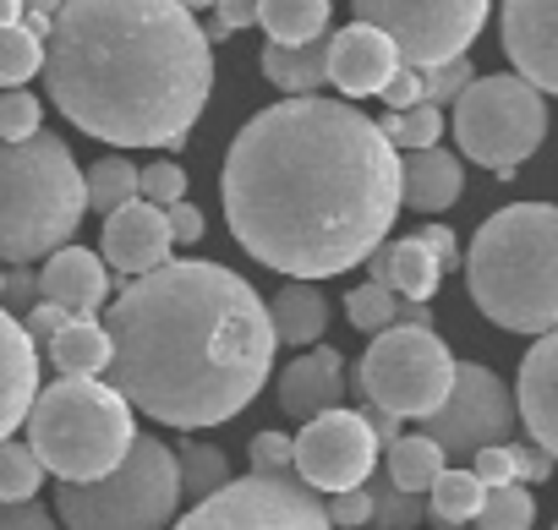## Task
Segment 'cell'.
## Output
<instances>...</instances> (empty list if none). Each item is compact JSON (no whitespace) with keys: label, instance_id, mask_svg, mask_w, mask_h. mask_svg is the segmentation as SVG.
<instances>
[{"label":"cell","instance_id":"6da1fadb","mask_svg":"<svg viewBox=\"0 0 558 530\" xmlns=\"http://www.w3.org/2000/svg\"><path fill=\"white\" fill-rule=\"evenodd\" d=\"M219 186L235 246L296 280L351 274L405 208L400 153L384 126L318 94H286L257 110L235 132Z\"/></svg>","mask_w":558,"mask_h":530},{"label":"cell","instance_id":"7a4b0ae2","mask_svg":"<svg viewBox=\"0 0 558 530\" xmlns=\"http://www.w3.org/2000/svg\"><path fill=\"white\" fill-rule=\"evenodd\" d=\"M110 329V383L132 410L197 432L235 421L274 372V318L268 301L225 262H159L126 280L105 312Z\"/></svg>","mask_w":558,"mask_h":530},{"label":"cell","instance_id":"3957f363","mask_svg":"<svg viewBox=\"0 0 558 530\" xmlns=\"http://www.w3.org/2000/svg\"><path fill=\"white\" fill-rule=\"evenodd\" d=\"M45 88L77 132L170 153L208 110L214 45L181 0H61Z\"/></svg>","mask_w":558,"mask_h":530},{"label":"cell","instance_id":"277c9868","mask_svg":"<svg viewBox=\"0 0 558 530\" xmlns=\"http://www.w3.org/2000/svg\"><path fill=\"white\" fill-rule=\"evenodd\" d=\"M465 291L509 334L558 329V208L509 202L487 213L465 251Z\"/></svg>","mask_w":558,"mask_h":530},{"label":"cell","instance_id":"5b68a950","mask_svg":"<svg viewBox=\"0 0 558 530\" xmlns=\"http://www.w3.org/2000/svg\"><path fill=\"white\" fill-rule=\"evenodd\" d=\"M88 175L56 132L0 143V262H39L77 235Z\"/></svg>","mask_w":558,"mask_h":530},{"label":"cell","instance_id":"8992f818","mask_svg":"<svg viewBox=\"0 0 558 530\" xmlns=\"http://www.w3.org/2000/svg\"><path fill=\"white\" fill-rule=\"evenodd\" d=\"M23 427H28L39 465L56 481H99L137 443L132 399L110 378H61L39 389Z\"/></svg>","mask_w":558,"mask_h":530},{"label":"cell","instance_id":"52a82bcc","mask_svg":"<svg viewBox=\"0 0 558 530\" xmlns=\"http://www.w3.org/2000/svg\"><path fill=\"white\" fill-rule=\"evenodd\" d=\"M181 465L165 437L137 432L132 454L99 481H61L56 519L66 530H170L181 508Z\"/></svg>","mask_w":558,"mask_h":530},{"label":"cell","instance_id":"ba28073f","mask_svg":"<svg viewBox=\"0 0 558 530\" xmlns=\"http://www.w3.org/2000/svg\"><path fill=\"white\" fill-rule=\"evenodd\" d=\"M454 143L471 164L493 170L498 181H509L547 137V94L536 83H525L520 72H498V77H476L460 99H454Z\"/></svg>","mask_w":558,"mask_h":530},{"label":"cell","instance_id":"9c48e42d","mask_svg":"<svg viewBox=\"0 0 558 530\" xmlns=\"http://www.w3.org/2000/svg\"><path fill=\"white\" fill-rule=\"evenodd\" d=\"M454 367L460 361L449 356V345L433 329L395 323V329L373 334V345L356 367V389H362V399L395 410L400 421H427L449 399Z\"/></svg>","mask_w":558,"mask_h":530},{"label":"cell","instance_id":"30bf717a","mask_svg":"<svg viewBox=\"0 0 558 530\" xmlns=\"http://www.w3.org/2000/svg\"><path fill=\"white\" fill-rule=\"evenodd\" d=\"M170 530H335L324 497L296 476H257L246 470L241 481H225L192 514H181Z\"/></svg>","mask_w":558,"mask_h":530},{"label":"cell","instance_id":"8fae6325","mask_svg":"<svg viewBox=\"0 0 558 530\" xmlns=\"http://www.w3.org/2000/svg\"><path fill=\"white\" fill-rule=\"evenodd\" d=\"M493 0H351L356 23H373L395 39L405 66H444L465 56L487 23Z\"/></svg>","mask_w":558,"mask_h":530},{"label":"cell","instance_id":"7c38bea8","mask_svg":"<svg viewBox=\"0 0 558 530\" xmlns=\"http://www.w3.org/2000/svg\"><path fill=\"white\" fill-rule=\"evenodd\" d=\"M514 416H520V405H514L509 383H504L493 367H482V361H460L449 399L422 421V432H427L449 459H471L476 448L509 443V437H514Z\"/></svg>","mask_w":558,"mask_h":530},{"label":"cell","instance_id":"4fadbf2b","mask_svg":"<svg viewBox=\"0 0 558 530\" xmlns=\"http://www.w3.org/2000/svg\"><path fill=\"white\" fill-rule=\"evenodd\" d=\"M378 432L367 427L362 410H324L313 421H302V437H296V476L313 486V492H345V486H362L373 470H378Z\"/></svg>","mask_w":558,"mask_h":530},{"label":"cell","instance_id":"5bb4252c","mask_svg":"<svg viewBox=\"0 0 558 530\" xmlns=\"http://www.w3.org/2000/svg\"><path fill=\"white\" fill-rule=\"evenodd\" d=\"M498 39L525 83L558 94V0H504Z\"/></svg>","mask_w":558,"mask_h":530},{"label":"cell","instance_id":"9a60e30c","mask_svg":"<svg viewBox=\"0 0 558 530\" xmlns=\"http://www.w3.org/2000/svg\"><path fill=\"white\" fill-rule=\"evenodd\" d=\"M99 246H105V262H110L121 280H137V274L159 269V262H170L175 235H170V219H165L159 202L132 197V202H121L116 213H105Z\"/></svg>","mask_w":558,"mask_h":530},{"label":"cell","instance_id":"2e32d148","mask_svg":"<svg viewBox=\"0 0 558 530\" xmlns=\"http://www.w3.org/2000/svg\"><path fill=\"white\" fill-rule=\"evenodd\" d=\"M400 72V50L384 28L373 23H351L335 34V50H329V83L345 94V99H367V94H384V83Z\"/></svg>","mask_w":558,"mask_h":530},{"label":"cell","instance_id":"e0dca14e","mask_svg":"<svg viewBox=\"0 0 558 530\" xmlns=\"http://www.w3.org/2000/svg\"><path fill=\"white\" fill-rule=\"evenodd\" d=\"M110 296V262L99 251H83V246H56L39 269V301H56L66 307L72 318H94Z\"/></svg>","mask_w":558,"mask_h":530},{"label":"cell","instance_id":"ac0fdd59","mask_svg":"<svg viewBox=\"0 0 558 530\" xmlns=\"http://www.w3.org/2000/svg\"><path fill=\"white\" fill-rule=\"evenodd\" d=\"M514 405H520V421H525L531 443H542L558 459V329L536 334V345L525 350Z\"/></svg>","mask_w":558,"mask_h":530},{"label":"cell","instance_id":"d6986e66","mask_svg":"<svg viewBox=\"0 0 558 530\" xmlns=\"http://www.w3.org/2000/svg\"><path fill=\"white\" fill-rule=\"evenodd\" d=\"M34 399H39V345L23 329V318L0 307V437H12L28 421Z\"/></svg>","mask_w":558,"mask_h":530},{"label":"cell","instance_id":"ffe728a7","mask_svg":"<svg viewBox=\"0 0 558 530\" xmlns=\"http://www.w3.org/2000/svg\"><path fill=\"white\" fill-rule=\"evenodd\" d=\"M340 394H345V356L340 350L313 345L307 356H296L286 372H279V410L296 416V421H313V416L335 410Z\"/></svg>","mask_w":558,"mask_h":530},{"label":"cell","instance_id":"44dd1931","mask_svg":"<svg viewBox=\"0 0 558 530\" xmlns=\"http://www.w3.org/2000/svg\"><path fill=\"white\" fill-rule=\"evenodd\" d=\"M367 269L378 285H389L395 296L405 301H433L438 285H444V262L427 251L422 235H400V241H384L373 257H367Z\"/></svg>","mask_w":558,"mask_h":530},{"label":"cell","instance_id":"7402d4cb","mask_svg":"<svg viewBox=\"0 0 558 530\" xmlns=\"http://www.w3.org/2000/svg\"><path fill=\"white\" fill-rule=\"evenodd\" d=\"M460 186H465V170L454 153L444 148H411L400 159V202L416 208V213H444L460 202Z\"/></svg>","mask_w":558,"mask_h":530},{"label":"cell","instance_id":"603a6c76","mask_svg":"<svg viewBox=\"0 0 558 530\" xmlns=\"http://www.w3.org/2000/svg\"><path fill=\"white\" fill-rule=\"evenodd\" d=\"M329 50H335V34H318L307 45H263V77L279 88V94H318L329 83Z\"/></svg>","mask_w":558,"mask_h":530},{"label":"cell","instance_id":"cb8c5ba5","mask_svg":"<svg viewBox=\"0 0 558 530\" xmlns=\"http://www.w3.org/2000/svg\"><path fill=\"white\" fill-rule=\"evenodd\" d=\"M268 318H274L279 345L307 350V345H318V340H324V329H329V301H324L318 280H291L286 291H279V296L268 301Z\"/></svg>","mask_w":558,"mask_h":530},{"label":"cell","instance_id":"d4e9b609","mask_svg":"<svg viewBox=\"0 0 558 530\" xmlns=\"http://www.w3.org/2000/svg\"><path fill=\"white\" fill-rule=\"evenodd\" d=\"M45 350H50V361H56L61 378H105L110 372V356H116L110 329L94 323V318H72Z\"/></svg>","mask_w":558,"mask_h":530},{"label":"cell","instance_id":"484cf974","mask_svg":"<svg viewBox=\"0 0 558 530\" xmlns=\"http://www.w3.org/2000/svg\"><path fill=\"white\" fill-rule=\"evenodd\" d=\"M257 23L274 45H307L329 34V0H257Z\"/></svg>","mask_w":558,"mask_h":530},{"label":"cell","instance_id":"4316f807","mask_svg":"<svg viewBox=\"0 0 558 530\" xmlns=\"http://www.w3.org/2000/svg\"><path fill=\"white\" fill-rule=\"evenodd\" d=\"M482 497H487V486H482V476L465 465V470H454V465H444V476L427 486V514L444 525V530H460V525H471L476 514H482Z\"/></svg>","mask_w":558,"mask_h":530},{"label":"cell","instance_id":"83f0119b","mask_svg":"<svg viewBox=\"0 0 558 530\" xmlns=\"http://www.w3.org/2000/svg\"><path fill=\"white\" fill-rule=\"evenodd\" d=\"M444 465H449V454H444L427 432H400V437L389 443V476H395V486H405V492H427V486L444 476Z\"/></svg>","mask_w":558,"mask_h":530},{"label":"cell","instance_id":"f1b7e54d","mask_svg":"<svg viewBox=\"0 0 558 530\" xmlns=\"http://www.w3.org/2000/svg\"><path fill=\"white\" fill-rule=\"evenodd\" d=\"M175 465H181V492H186L192 503H203L208 492H219V486L230 481L225 448H214V443H203V437H186V443L175 448Z\"/></svg>","mask_w":558,"mask_h":530},{"label":"cell","instance_id":"f546056e","mask_svg":"<svg viewBox=\"0 0 558 530\" xmlns=\"http://www.w3.org/2000/svg\"><path fill=\"white\" fill-rule=\"evenodd\" d=\"M83 175H88V208H99V213H116L121 202H132L137 197V181H143V170L126 153H105Z\"/></svg>","mask_w":558,"mask_h":530},{"label":"cell","instance_id":"4dcf8cb0","mask_svg":"<svg viewBox=\"0 0 558 530\" xmlns=\"http://www.w3.org/2000/svg\"><path fill=\"white\" fill-rule=\"evenodd\" d=\"M367 492H373V525L378 530H416L427 519V492H405L395 486V476H367Z\"/></svg>","mask_w":558,"mask_h":530},{"label":"cell","instance_id":"1f68e13d","mask_svg":"<svg viewBox=\"0 0 558 530\" xmlns=\"http://www.w3.org/2000/svg\"><path fill=\"white\" fill-rule=\"evenodd\" d=\"M45 486V465L34 454V443L0 437V503H28Z\"/></svg>","mask_w":558,"mask_h":530},{"label":"cell","instance_id":"d6a6232c","mask_svg":"<svg viewBox=\"0 0 558 530\" xmlns=\"http://www.w3.org/2000/svg\"><path fill=\"white\" fill-rule=\"evenodd\" d=\"M531 525H536V497L525 492V481L487 486L482 514H476V530H531Z\"/></svg>","mask_w":558,"mask_h":530},{"label":"cell","instance_id":"836d02e7","mask_svg":"<svg viewBox=\"0 0 558 530\" xmlns=\"http://www.w3.org/2000/svg\"><path fill=\"white\" fill-rule=\"evenodd\" d=\"M34 72H45V39L23 23L0 28V88H23Z\"/></svg>","mask_w":558,"mask_h":530},{"label":"cell","instance_id":"e575fe53","mask_svg":"<svg viewBox=\"0 0 558 530\" xmlns=\"http://www.w3.org/2000/svg\"><path fill=\"white\" fill-rule=\"evenodd\" d=\"M378 126H384V137H389L395 148H405V153H411V148H433V143L444 137V115H438V104H427V99L411 104V110H389Z\"/></svg>","mask_w":558,"mask_h":530},{"label":"cell","instance_id":"d590c367","mask_svg":"<svg viewBox=\"0 0 558 530\" xmlns=\"http://www.w3.org/2000/svg\"><path fill=\"white\" fill-rule=\"evenodd\" d=\"M345 318H351L362 334H384V329L400 323V296H395L389 285L367 280V285H356V291L345 296Z\"/></svg>","mask_w":558,"mask_h":530},{"label":"cell","instance_id":"8d00e7d4","mask_svg":"<svg viewBox=\"0 0 558 530\" xmlns=\"http://www.w3.org/2000/svg\"><path fill=\"white\" fill-rule=\"evenodd\" d=\"M34 132H45V104L28 88H7V99H0V143H23Z\"/></svg>","mask_w":558,"mask_h":530},{"label":"cell","instance_id":"74e56055","mask_svg":"<svg viewBox=\"0 0 558 530\" xmlns=\"http://www.w3.org/2000/svg\"><path fill=\"white\" fill-rule=\"evenodd\" d=\"M416 72H422V94H427V104H454V99L476 83V72H471L465 56H454V61H444V66H416Z\"/></svg>","mask_w":558,"mask_h":530},{"label":"cell","instance_id":"f35d334b","mask_svg":"<svg viewBox=\"0 0 558 530\" xmlns=\"http://www.w3.org/2000/svg\"><path fill=\"white\" fill-rule=\"evenodd\" d=\"M246 465H252L257 476H286V470H296V437H286V432H257V437L246 443Z\"/></svg>","mask_w":558,"mask_h":530},{"label":"cell","instance_id":"ab89813d","mask_svg":"<svg viewBox=\"0 0 558 530\" xmlns=\"http://www.w3.org/2000/svg\"><path fill=\"white\" fill-rule=\"evenodd\" d=\"M137 197H143V202H159V208L181 202V197H186V170H181L175 159H154V164H143Z\"/></svg>","mask_w":558,"mask_h":530},{"label":"cell","instance_id":"60d3db41","mask_svg":"<svg viewBox=\"0 0 558 530\" xmlns=\"http://www.w3.org/2000/svg\"><path fill=\"white\" fill-rule=\"evenodd\" d=\"M329 519L340 525V530H362V525H373V492H367V481L362 486H345V492H329Z\"/></svg>","mask_w":558,"mask_h":530},{"label":"cell","instance_id":"b9f144b4","mask_svg":"<svg viewBox=\"0 0 558 530\" xmlns=\"http://www.w3.org/2000/svg\"><path fill=\"white\" fill-rule=\"evenodd\" d=\"M514 443V437H509ZM509 443H493V448H476L471 454V470L482 476V486H504V481H520L514 476V448Z\"/></svg>","mask_w":558,"mask_h":530},{"label":"cell","instance_id":"7bdbcfd3","mask_svg":"<svg viewBox=\"0 0 558 530\" xmlns=\"http://www.w3.org/2000/svg\"><path fill=\"white\" fill-rule=\"evenodd\" d=\"M0 530H61V519L39 497H28V503H0Z\"/></svg>","mask_w":558,"mask_h":530},{"label":"cell","instance_id":"ee69618b","mask_svg":"<svg viewBox=\"0 0 558 530\" xmlns=\"http://www.w3.org/2000/svg\"><path fill=\"white\" fill-rule=\"evenodd\" d=\"M66 323H72V312H66V307H56V301H34V307L23 312V329L34 334V345H50Z\"/></svg>","mask_w":558,"mask_h":530},{"label":"cell","instance_id":"f6af8a7d","mask_svg":"<svg viewBox=\"0 0 558 530\" xmlns=\"http://www.w3.org/2000/svg\"><path fill=\"white\" fill-rule=\"evenodd\" d=\"M17 274H7V291H0V307H7L12 318H23L39 296V274H28V262H12Z\"/></svg>","mask_w":558,"mask_h":530},{"label":"cell","instance_id":"bcb514c9","mask_svg":"<svg viewBox=\"0 0 558 530\" xmlns=\"http://www.w3.org/2000/svg\"><path fill=\"white\" fill-rule=\"evenodd\" d=\"M422 99H427V94H422V72L400 61V72L384 83V104H389V110H411V104H422Z\"/></svg>","mask_w":558,"mask_h":530},{"label":"cell","instance_id":"7dc6e473","mask_svg":"<svg viewBox=\"0 0 558 530\" xmlns=\"http://www.w3.org/2000/svg\"><path fill=\"white\" fill-rule=\"evenodd\" d=\"M509 448H514V476H520V481H547L553 465H558L542 443H509Z\"/></svg>","mask_w":558,"mask_h":530},{"label":"cell","instance_id":"c3c4849f","mask_svg":"<svg viewBox=\"0 0 558 530\" xmlns=\"http://www.w3.org/2000/svg\"><path fill=\"white\" fill-rule=\"evenodd\" d=\"M416 235H422V241H427V251L444 262V274L465 262V257H460V241H454V230H449V224H422Z\"/></svg>","mask_w":558,"mask_h":530},{"label":"cell","instance_id":"681fc988","mask_svg":"<svg viewBox=\"0 0 558 530\" xmlns=\"http://www.w3.org/2000/svg\"><path fill=\"white\" fill-rule=\"evenodd\" d=\"M165 219H170V235H175L181 246H197V241H203V213H197L186 197H181V202H170V208H165Z\"/></svg>","mask_w":558,"mask_h":530},{"label":"cell","instance_id":"f907efd6","mask_svg":"<svg viewBox=\"0 0 558 530\" xmlns=\"http://www.w3.org/2000/svg\"><path fill=\"white\" fill-rule=\"evenodd\" d=\"M208 12H214V17H219V23L235 34V28H252V23H257V0H214Z\"/></svg>","mask_w":558,"mask_h":530},{"label":"cell","instance_id":"816d5d0a","mask_svg":"<svg viewBox=\"0 0 558 530\" xmlns=\"http://www.w3.org/2000/svg\"><path fill=\"white\" fill-rule=\"evenodd\" d=\"M56 12H61V0H23V28H28V34H39V39H50Z\"/></svg>","mask_w":558,"mask_h":530},{"label":"cell","instance_id":"f5cc1de1","mask_svg":"<svg viewBox=\"0 0 558 530\" xmlns=\"http://www.w3.org/2000/svg\"><path fill=\"white\" fill-rule=\"evenodd\" d=\"M362 416H367V427L378 432V443L389 448L395 437H400V416L395 410H384V405H373V399H362Z\"/></svg>","mask_w":558,"mask_h":530},{"label":"cell","instance_id":"db71d44e","mask_svg":"<svg viewBox=\"0 0 558 530\" xmlns=\"http://www.w3.org/2000/svg\"><path fill=\"white\" fill-rule=\"evenodd\" d=\"M400 323H411V329H433L427 301H405V296H400Z\"/></svg>","mask_w":558,"mask_h":530},{"label":"cell","instance_id":"11a10c76","mask_svg":"<svg viewBox=\"0 0 558 530\" xmlns=\"http://www.w3.org/2000/svg\"><path fill=\"white\" fill-rule=\"evenodd\" d=\"M23 23V0H0V28H12Z\"/></svg>","mask_w":558,"mask_h":530},{"label":"cell","instance_id":"9f6ffc18","mask_svg":"<svg viewBox=\"0 0 558 530\" xmlns=\"http://www.w3.org/2000/svg\"><path fill=\"white\" fill-rule=\"evenodd\" d=\"M203 34H208V45H225V39H230V28H225L214 12H208V28H203Z\"/></svg>","mask_w":558,"mask_h":530},{"label":"cell","instance_id":"6f0895ef","mask_svg":"<svg viewBox=\"0 0 558 530\" xmlns=\"http://www.w3.org/2000/svg\"><path fill=\"white\" fill-rule=\"evenodd\" d=\"M181 7H186V12H208V7H214V0H181Z\"/></svg>","mask_w":558,"mask_h":530},{"label":"cell","instance_id":"680465c9","mask_svg":"<svg viewBox=\"0 0 558 530\" xmlns=\"http://www.w3.org/2000/svg\"><path fill=\"white\" fill-rule=\"evenodd\" d=\"M0 291H7V274H0Z\"/></svg>","mask_w":558,"mask_h":530}]
</instances>
